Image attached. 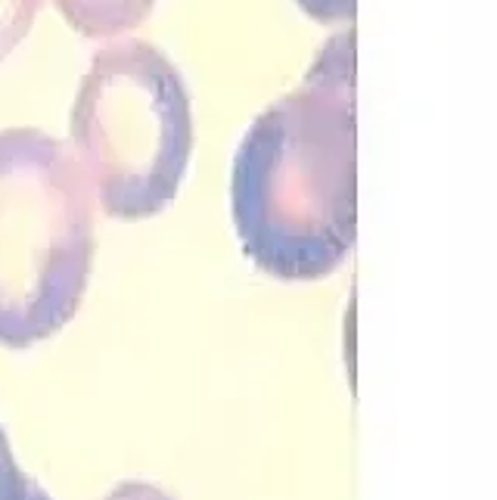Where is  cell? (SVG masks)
Returning <instances> with one entry per match:
<instances>
[{"label":"cell","instance_id":"cell-3","mask_svg":"<svg viewBox=\"0 0 497 500\" xmlns=\"http://www.w3.org/2000/svg\"><path fill=\"white\" fill-rule=\"evenodd\" d=\"M68 143L106 215H159L177 196L193 150L184 78L137 37L100 47L75 93Z\"/></svg>","mask_w":497,"mask_h":500},{"label":"cell","instance_id":"cell-2","mask_svg":"<svg viewBox=\"0 0 497 500\" xmlns=\"http://www.w3.org/2000/svg\"><path fill=\"white\" fill-rule=\"evenodd\" d=\"M97 190L72 143L0 131V342L28 348L75 317L97 249Z\"/></svg>","mask_w":497,"mask_h":500},{"label":"cell","instance_id":"cell-7","mask_svg":"<svg viewBox=\"0 0 497 500\" xmlns=\"http://www.w3.org/2000/svg\"><path fill=\"white\" fill-rule=\"evenodd\" d=\"M103 500H174L162 488L150 485V482H121L119 488H112Z\"/></svg>","mask_w":497,"mask_h":500},{"label":"cell","instance_id":"cell-5","mask_svg":"<svg viewBox=\"0 0 497 500\" xmlns=\"http://www.w3.org/2000/svg\"><path fill=\"white\" fill-rule=\"evenodd\" d=\"M44 0H0V59L28 35Z\"/></svg>","mask_w":497,"mask_h":500},{"label":"cell","instance_id":"cell-4","mask_svg":"<svg viewBox=\"0 0 497 500\" xmlns=\"http://www.w3.org/2000/svg\"><path fill=\"white\" fill-rule=\"evenodd\" d=\"M68 25L88 37L124 35L146 19L152 0H53Z\"/></svg>","mask_w":497,"mask_h":500},{"label":"cell","instance_id":"cell-8","mask_svg":"<svg viewBox=\"0 0 497 500\" xmlns=\"http://www.w3.org/2000/svg\"><path fill=\"white\" fill-rule=\"evenodd\" d=\"M35 500H53V497H50V494H47V491H44L41 485H37V488H35Z\"/></svg>","mask_w":497,"mask_h":500},{"label":"cell","instance_id":"cell-6","mask_svg":"<svg viewBox=\"0 0 497 500\" xmlns=\"http://www.w3.org/2000/svg\"><path fill=\"white\" fill-rule=\"evenodd\" d=\"M35 488L37 482L28 479L22 466L16 463L10 439L0 426V500H35Z\"/></svg>","mask_w":497,"mask_h":500},{"label":"cell","instance_id":"cell-1","mask_svg":"<svg viewBox=\"0 0 497 500\" xmlns=\"http://www.w3.org/2000/svg\"><path fill=\"white\" fill-rule=\"evenodd\" d=\"M230 206L243 252L277 280H321L352 255V35L333 37L305 84L255 119L233 159Z\"/></svg>","mask_w":497,"mask_h":500}]
</instances>
